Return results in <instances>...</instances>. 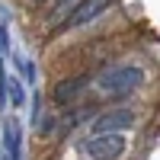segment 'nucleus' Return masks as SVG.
<instances>
[{
	"mask_svg": "<svg viewBox=\"0 0 160 160\" xmlns=\"http://www.w3.org/2000/svg\"><path fill=\"white\" fill-rule=\"evenodd\" d=\"M109 3H112V0H80V3L71 10L68 26H87V22H93V19H96Z\"/></svg>",
	"mask_w": 160,
	"mask_h": 160,
	"instance_id": "obj_5",
	"label": "nucleus"
},
{
	"mask_svg": "<svg viewBox=\"0 0 160 160\" xmlns=\"http://www.w3.org/2000/svg\"><path fill=\"white\" fill-rule=\"evenodd\" d=\"M90 125H93V135H118L122 128L135 125V112L131 109H109V112H102L96 122H90Z\"/></svg>",
	"mask_w": 160,
	"mask_h": 160,
	"instance_id": "obj_3",
	"label": "nucleus"
},
{
	"mask_svg": "<svg viewBox=\"0 0 160 160\" xmlns=\"http://www.w3.org/2000/svg\"><path fill=\"white\" fill-rule=\"evenodd\" d=\"M87 83H90V77H87V74H77V77H64V80H58V83L51 87V99H55L58 106H68V102H74L77 96H83Z\"/></svg>",
	"mask_w": 160,
	"mask_h": 160,
	"instance_id": "obj_4",
	"label": "nucleus"
},
{
	"mask_svg": "<svg viewBox=\"0 0 160 160\" xmlns=\"http://www.w3.org/2000/svg\"><path fill=\"white\" fill-rule=\"evenodd\" d=\"M19 122L13 115H7V122H3V148H7V157L13 160H19Z\"/></svg>",
	"mask_w": 160,
	"mask_h": 160,
	"instance_id": "obj_6",
	"label": "nucleus"
},
{
	"mask_svg": "<svg viewBox=\"0 0 160 160\" xmlns=\"http://www.w3.org/2000/svg\"><path fill=\"white\" fill-rule=\"evenodd\" d=\"M3 160H13V157H3Z\"/></svg>",
	"mask_w": 160,
	"mask_h": 160,
	"instance_id": "obj_10",
	"label": "nucleus"
},
{
	"mask_svg": "<svg viewBox=\"0 0 160 160\" xmlns=\"http://www.w3.org/2000/svg\"><path fill=\"white\" fill-rule=\"evenodd\" d=\"M7 87H10V102H13V106H22V102H26L22 87L16 83V80H10V77H7Z\"/></svg>",
	"mask_w": 160,
	"mask_h": 160,
	"instance_id": "obj_7",
	"label": "nucleus"
},
{
	"mask_svg": "<svg viewBox=\"0 0 160 160\" xmlns=\"http://www.w3.org/2000/svg\"><path fill=\"white\" fill-rule=\"evenodd\" d=\"M16 64H19V71H22V77L29 80V83H32V80H35V64H32V61H26V58H16Z\"/></svg>",
	"mask_w": 160,
	"mask_h": 160,
	"instance_id": "obj_8",
	"label": "nucleus"
},
{
	"mask_svg": "<svg viewBox=\"0 0 160 160\" xmlns=\"http://www.w3.org/2000/svg\"><path fill=\"white\" fill-rule=\"evenodd\" d=\"M125 148H128V141L122 135H90L80 144V151L90 160H118L125 154Z\"/></svg>",
	"mask_w": 160,
	"mask_h": 160,
	"instance_id": "obj_2",
	"label": "nucleus"
},
{
	"mask_svg": "<svg viewBox=\"0 0 160 160\" xmlns=\"http://www.w3.org/2000/svg\"><path fill=\"white\" fill-rule=\"evenodd\" d=\"M10 48V35H7V29L0 26V51H7Z\"/></svg>",
	"mask_w": 160,
	"mask_h": 160,
	"instance_id": "obj_9",
	"label": "nucleus"
},
{
	"mask_svg": "<svg viewBox=\"0 0 160 160\" xmlns=\"http://www.w3.org/2000/svg\"><path fill=\"white\" fill-rule=\"evenodd\" d=\"M144 83V71L138 64H122V68H109L96 77V87L102 93H115V96H122V93H131L135 87Z\"/></svg>",
	"mask_w": 160,
	"mask_h": 160,
	"instance_id": "obj_1",
	"label": "nucleus"
}]
</instances>
